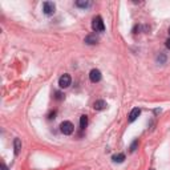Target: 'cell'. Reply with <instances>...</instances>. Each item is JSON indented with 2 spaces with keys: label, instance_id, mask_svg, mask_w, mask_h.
Instances as JSON below:
<instances>
[{
  "label": "cell",
  "instance_id": "6da1fadb",
  "mask_svg": "<svg viewBox=\"0 0 170 170\" xmlns=\"http://www.w3.org/2000/svg\"><path fill=\"white\" fill-rule=\"evenodd\" d=\"M60 130L63 134L69 136L73 133V130H75V126H73V124L70 121H64V122H61V125H60Z\"/></svg>",
  "mask_w": 170,
  "mask_h": 170
},
{
  "label": "cell",
  "instance_id": "7a4b0ae2",
  "mask_svg": "<svg viewBox=\"0 0 170 170\" xmlns=\"http://www.w3.org/2000/svg\"><path fill=\"white\" fill-rule=\"evenodd\" d=\"M92 28L96 32H104L105 25H104V21L101 19V16H96L93 19V21H92Z\"/></svg>",
  "mask_w": 170,
  "mask_h": 170
},
{
  "label": "cell",
  "instance_id": "3957f363",
  "mask_svg": "<svg viewBox=\"0 0 170 170\" xmlns=\"http://www.w3.org/2000/svg\"><path fill=\"white\" fill-rule=\"evenodd\" d=\"M55 10H56V5L52 1H44L43 3V12L45 15H53Z\"/></svg>",
  "mask_w": 170,
  "mask_h": 170
},
{
  "label": "cell",
  "instance_id": "277c9868",
  "mask_svg": "<svg viewBox=\"0 0 170 170\" xmlns=\"http://www.w3.org/2000/svg\"><path fill=\"white\" fill-rule=\"evenodd\" d=\"M70 82H72V79H70L69 75H67V73H64L63 76L58 79V85H60V88H68V86L70 85Z\"/></svg>",
  "mask_w": 170,
  "mask_h": 170
},
{
  "label": "cell",
  "instance_id": "5b68a950",
  "mask_svg": "<svg viewBox=\"0 0 170 170\" xmlns=\"http://www.w3.org/2000/svg\"><path fill=\"white\" fill-rule=\"evenodd\" d=\"M89 79L92 82H98L101 80V72L98 69H92L89 73Z\"/></svg>",
  "mask_w": 170,
  "mask_h": 170
},
{
  "label": "cell",
  "instance_id": "8992f818",
  "mask_svg": "<svg viewBox=\"0 0 170 170\" xmlns=\"http://www.w3.org/2000/svg\"><path fill=\"white\" fill-rule=\"evenodd\" d=\"M141 114V109L140 108H134V109H132V112L129 113V122H133L137 120V117Z\"/></svg>",
  "mask_w": 170,
  "mask_h": 170
},
{
  "label": "cell",
  "instance_id": "52a82bcc",
  "mask_svg": "<svg viewBox=\"0 0 170 170\" xmlns=\"http://www.w3.org/2000/svg\"><path fill=\"white\" fill-rule=\"evenodd\" d=\"M85 43H86V44H89V45H94V44H97V43H98V37L96 36V33L88 35L85 37Z\"/></svg>",
  "mask_w": 170,
  "mask_h": 170
},
{
  "label": "cell",
  "instance_id": "ba28073f",
  "mask_svg": "<svg viewBox=\"0 0 170 170\" xmlns=\"http://www.w3.org/2000/svg\"><path fill=\"white\" fill-rule=\"evenodd\" d=\"M106 106H108V104H106V101H104V100H97L93 104V108L96 110H104V109H106Z\"/></svg>",
  "mask_w": 170,
  "mask_h": 170
},
{
  "label": "cell",
  "instance_id": "9c48e42d",
  "mask_svg": "<svg viewBox=\"0 0 170 170\" xmlns=\"http://www.w3.org/2000/svg\"><path fill=\"white\" fill-rule=\"evenodd\" d=\"M75 5L79 8H89L92 5V1H89V0H77Z\"/></svg>",
  "mask_w": 170,
  "mask_h": 170
},
{
  "label": "cell",
  "instance_id": "30bf717a",
  "mask_svg": "<svg viewBox=\"0 0 170 170\" xmlns=\"http://www.w3.org/2000/svg\"><path fill=\"white\" fill-rule=\"evenodd\" d=\"M13 149H15V154L16 156H19L20 150H21V141L19 140V138H15L13 141Z\"/></svg>",
  "mask_w": 170,
  "mask_h": 170
},
{
  "label": "cell",
  "instance_id": "8fae6325",
  "mask_svg": "<svg viewBox=\"0 0 170 170\" xmlns=\"http://www.w3.org/2000/svg\"><path fill=\"white\" fill-rule=\"evenodd\" d=\"M86 125H88V117L85 116V114H82L81 117H80V129H84L86 128Z\"/></svg>",
  "mask_w": 170,
  "mask_h": 170
},
{
  "label": "cell",
  "instance_id": "7c38bea8",
  "mask_svg": "<svg viewBox=\"0 0 170 170\" xmlns=\"http://www.w3.org/2000/svg\"><path fill=\"white\" fill-rule=\"evenodd\" d=\"M124 160H125V154H124V153H120V154L113 156V161H114V162L121 163V162H124Z\"/></svg>",
  "mask_w": 170,
  "mask_h": 170
},
{
  "label": "cell",
  "instance_id": "4fadbf2b",
  "mask_svg": "<svg viewBox=\"0 0 170 170\" xmlns=\"http://www.w3.org/2000/svg\"><path fill=\"white\" fill-rule=\"evenodd\" d=\"M137 146H138V140H136V141H133V144L130 145V148H129V150H130L132 153H133V151H134L136 149H137Z\"/></svg>",
  "mask_w": 170,
  "mask_h": 170
},
{
  "label": "cell",
  "instance_id": "5bb4252c",
  "mask_svg": "<svg viewBox=\"0 0 170 170\" xmlns=\"http://www.w3.org/2000/svg\"><path fill=\"white\" fill-rule=\"evenodd\" d=\"M157 60H158V63H160V64H163V63L166 61V56H165L163 53H160V56L157 57Z\"/></svg>",
  "mask_w": 170,
  "mask_h": 170
},
{
  "label": "cell",
  "instance_id": "9a60e30c",
  "mask_svg": "<svg viewBox=\"0 0 170 170\" xmlns=\"http://www.w3.org/2000/svg\"><path fill=\"white\" fill-rule=\"evenodd\" d=\"M55 116H56V110H53V112H51V113H49V117H48V118H55Z\"/></svg>",
  "mask_w": 170,
  "mask_h": 170
},
{
  "label": "cell",
  "instance_id": "2e32d148",
  "mask_svg": "<svg viewBox=\"0 0 170 170\" xmlns=\"http://www.w3.org/2000/svg\"><path fill=\"white\" fill-rule=\"evenodd\" d=\"M61 98H63V94L60 92H56V100H61Z\"/></svg>",
  "mask_w": 170,
  "mask_h": 170
},
{
  "label": "cell",
  "instance_id": "e0dca14e",
  "mask_svg": "<svg viewBox=\"0 0 170 170\" xmlns=\"http://www.w3.org/2000/svg\"><path fill=\"white\" fill-rule=\"evenodd\" d=\"M1 170H8V168L5 166V163H4V162H1Z\"/></svg>",
  "mask_w": 170,
  "mask_h": 170
},
{
  "label": "cell",
  "instance_id": "ac0fdd59",
  "mask_svg": "<svg viewBox=\"0 0 170 170\" xmlns=\"http://www.w3.org/2000/svg\"><path fill=\"white\" fill-rule=\"evenodd\" d=\"M165 45H166V48H169V49H170V39L166 40V44H165Z\"/></svg>",
  "mask_w": 170,
  "mask_h": 170
},
{
  "label": "cell",
  "instance_id": "d6986e66",
  "mask_svg": "<svg viewBox=\"0 0 170 170\" xmlns=\"http://www.w3.org/2000/svg\"><path fill=\"white\" fill-rule=\"evenodd\" d=\"M169 35H170V28H169Z\"/></svg>",
  "mask_w": 170,
  "mask_h": 170
},
{
  "label": "cell",
  "instance_id": "ffe728a7",
  "mask_svg": "<svg viewBox=\"0 0 170 170\" xmlns=\"http://www.w3.org/2000/svg\"><path fill=\"white\" fill-rule=\"evenodd\" d=\"M150 170H154V169H150Z\"/></svg>",
  "mask_w": 170,
  "mask_h": 170
}]
</instances>
